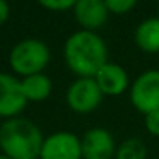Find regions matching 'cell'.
<instances>
[{"label":"cell","instance_id":"9","mask_svg":"<svg viewBox=\"0 0 159 159\" xmlns=\"http://www.w3.org/2000/svg\"><path fill=\"white\" fill-rule=\"evenodd\" d=\"M74 16L86 31L96 33V29H99L108 21L110 11L106 7V2L103 0H77Z\"/></svg>","mask_w":159,"mask_h":159},{"label":"cell","instance_id":"1","mask_svg":"<svg viewBox=\"0 0 159 159\" xmlns=\"http://www.w3.org/2000/svg\"><path fill=\"white\" fill-rule=\"evenodd\" d=\"M63 57L77 77H94L108 63V46L98 33L80 29L65 41Z\"/></svg>","mask_w":159,"mask_h":159},{"label":"cell","instance_id":"3","mask_svg":"<svg viewBox=\"0 0 159 159\" xmlns=\"http://www.w3.org/2000/svg\"><path fill=\"white\" fill-rule=\"evenodd\" d=\"M11 67L17 74L28 77L41 74L46 63L50 62V48L45 41L36 38H28L14 45L9 55Z\"/></svg>","mask_w":159,"mask_h":159},{"label":"cell","instance_id":"6","mask_svg":"<svg viewBox=\"0 0 159 159\" xmlns=\"http://www.w3.org/2000/svg\"><path fill=\"white\" fill-rule=\"evenodd\" d=\"M80 139L72 132H55L43 142L39 159H80Z\"/></svg>","mask_w":159,"mask_h":159},{"label":"cell","instance_id":"11","mask_svg":"<svg viewBox=\"0 0 159 159\" xmlns=\"http://www.w3.org/2000/svg\"><path fill=\"white\" fill-rule=\"evenodd\" d=\"M135 45L145 53L159 52V17H149L135 29Z\"/></svg>","mask_w":159,"mask_h":159},{"label":"cell","instance_id":"13","mask_svg":"<svg viewBox=\"0 0 159 159\" xmlns=\"http://www.w3.org/2000/svg\"><path fill=\"white\" fill-rule=\"evenodd\" d=\"M145 144L137 137L127 139L120 144V147H116V154L115 159H145Z\"/></svg>","mask_w":159,"mask_h":159},{"label":"cell","instance_id":"19","mask_svg":"<svg viewBox=\"0 0 159 159\" xmlns=\"http://www.w3.org/2000/svg\"><path fill=\"white\" fill-rule=\"evenodd\" d=\"M38 159H39V157H38Z\"/></svg>","mask_w":159,"mask_h":159},{"label":"cell","instance_id":"15","mask_svg":"<svg viewBox=\"0 0 159 159\" xmlns=\"http://www.w3.org/2000/svg\"><path fill=\"white\" fill-rule=\"evenodd\" d=\"M39 5L52 11H67L75 7V2L74 0H39Z\"/></svg>","mask_w":159,"mask_h":159},{"label":"cell","instance_id":"16","mask_svg":"<svg viewBox=\"0 0 159 159\" xmlns=\"http://www.w3.org/2000/svg\"><path fill=\"white\" fill-rule=\"evenodd\" d=\"M145 128L151 135L159 137V110L145 115Z\"/></svg>","mask_w":159,"mask_h":159},{"label":"cell","instance_id":"8","mask_svg":"<svg viewBox=\"0 0 159 159\" xmlns=\"http://www.w3.org/2000/svg\"><path fill=\"white\" fill-rule=\"evenodd\" d=\"M84 159H113L116 154L115 139L106 128H91L80 139Z\"/></svg>","mask_w":159,"mask_h":159},{"label":"cell","instance_id":"12","mask_svg":"<svg viewBox=\"0 0 159 159\" xmlns=\"http://www.w3.org/2000/svg\"><path fill=\"white\" fill-rule=\"evenodd\" d=\"M21 86L28 101H43L52 93V79L43 72L24 77L21 80Z\"/></svg>","mask_w":159,"mask_h":159},{"label":"cell","instance_id":"17","mask_svg":"<svg viewBox=\"0 0 159 159\" xmlns=\"http://www.w3.org/2000/svg\"><path fill=\"white\" fill-rule=\"evenodd\" d=\"M9 12H11V9H9V4L5 2V0H0V24H4V22L7 21Z\"/></svg>","mask_w":159,"mask_h":159},{"label":"cell","instance_id":"10","mask_svg":"<svg viewBox=\"0 0 159 159\" xmlns=\"http://www.w3.org/2000/svg\"><path fill=\"white\" fill-rule=\"evenodd\" d=\"M101 93L104 96H120L128 87V74L121 65L113 62L104 63L94 75Z\"/></svg>","mask_w":159,"mask_h":159},{"label":"cell","instance_id":"2","mask_svg":"<svg viewBox=\"0 0 159 159\" xmlns=\"http://www.w3.org/2000/svg\"><path fill=\"white\" fill-rule=\"evenodd\" d=\"M43 142L41 130L28 118H7L0 125V147L11 159H38Z\"/></svg>","mask_w":159,"mask_h":159},{"label":"cell","instance_id":"14","mask_svg":"<svg viewBox=\"0 0 159 159\" xmlns=\"http://www.w3.org/2000/svg\"><path fill=\"white\" fill-rule=\"evenodd\" d=\"M135 0H106V7L110 14H125V12L132 11L135 7Z\"/></svg>","mask_w":159,"mask_h":159},{"label":"cell","instance_id":"4","mask_svg":"<svg viewBox=\"0 0 159 159\" xmlns=\"http://www.w3.org/2000/svg\"><path fill=\"white\" fill-rule=\"evenodd\" d=\"M130 101L144 116L159 110V69L147 70L132 82Z\"/></svg>","mask_w":159,"mask_h":159},{"label":"cell","instance_id":"18","mask_svg":"<svg viewBox=\"0 0 159 159\" xmlns=\"http://www.w3.org/2000/svg\"><path fill=\"white\" fill-rule=\"evenodd\" d=\"M0 159H11L9 156H5V154H0Z\"/></svg>","mask_w":159,"mask_h":159},{"label":"cell","instance_id":"7","mask_svg":"<svg viewBox=\"0 0 159 159\" xmlns=\"http://www.w3.org/2000/svg\"><path fill=\"white\" fill-rule=\"evenodd\" d=\"M26 99L21 80L12 77L11 74L0 72V116L14 118L24 110Z\"/></svg>","mask_w":159,"mask_h":159},{"label":"cell","instance_id":"5","mask_svg":"<svg viewBox=\"0 0 159 159\" xmlns=\"http://www.w3.org/2000/svg\"><path fill=\"white\" fill-rule=\"evenodd\" d=\"M103 96L94 77H77L67 89V104L75 113L86 115L99 106Z\"/></svg>","mask_w":159,"mask_h":159}]
</instances>
